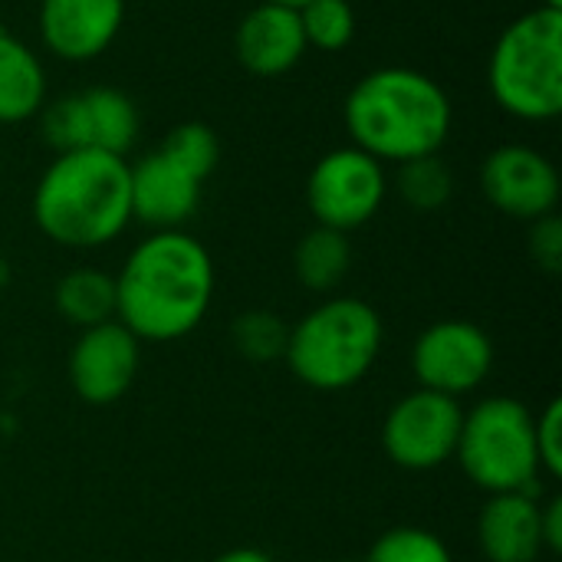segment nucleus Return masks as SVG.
<instances>
[{
	"label": "nucleus",
	"instance_id": "obj_1",
	"mask_svg": "<svg viewBox=\"0 0 562 562\" xmlns=\"http://www.w3.org/2000/svg\"><path fill=\"white\" fill-rule=\"evenodd\" d=\"M214 260L188 231H151L115 273V319L138 342L191 336L211 310Z\"/></svg>",
	"mask_w": 562,
	"mask_h": 562
},
{
	"label": "nucleus",
	"instance_id": "obj_6",
	"mask_svg": "<svg viewBox=\"0 0 562 562\" xmlns=\"http://www.w3.org/2000/svg\"><path fill=\"white\" fill-rule=\"evenodd\" d=\"M464 477L484 494L533 491L540 474L533 412L510 395H491L464 412L454 451Z\"/></svg>",
	"mask_w": 562,
	"mask_h": 562
},
{
	"label": "nucleus",
	"instance_id": "obj_22",
	"mask_svg": "<svg viewBox=\"0 0 562 562\" xmlns=\"http://www.w3.org/2000/svg\"><path fill=\"white\" fill-rule=\"evenodd\" d=\"M158 151H165L175 165H181L198 181H207L214 175V168L221 165V138L207 122L175 125L165 135V142L158 145Z\"/></svg>",
	"mask_w": 562,
	"mask_h": 562
},
{
	"label": "nucleus",
	"instance_id": "obj_17",
	"mask_svg": "<svg viewBox=\"0 0 562 562\" xmlns=\"http://www.w3.org/2000/svg\"><path fill=\"white\" fill-rule=\"evenodd\" d=\"M46 105V69L36 49L0 23V125H20Z\"/></svg>",
	"mask_w": 562,
	"mask_h": 562
},
{
	"label": "nucleus",
	"instance_id": "obj_26",
	"mask_svg": "<svg viewBox=\"0 0 562 562\" xmlns=\"http://www.w3.org/2000/svg\"><path fill=\"white\" fill-rule=\"evenodd\" d=\"M527 247H530V257L533 263L557 277L562 270V221L557 214H547L540 221L530 224V237H527Z\"/></svg>",
	"mask_w": 562,
	"mask_h": 562
},
{
	"label": "nucleus",
	"instance_id": "obj_9",
	"mask_svg": "<svg viewBox=\"0 0 562 562\" xmlns=\"http://www.w3.org/2000/svg\"><path fill=\"white\" fill-rule=\"evenodd\" d=\"M464 408L458 398L415 389L398 398L382 422V451L395 468L435 471L458 451Z\"/></svg>",
	"mask_w": 562,
	"mask_h": 562
},
{
	"label": "nucleus",
	"instance_id": "obj_7",
	"mask_svg": "<svg viewBox=\"0 0 562 562\" xmlns=\"http://www.w3.org/2000/svg\"><path fill=\"white\" fill-rule=\"evenodd\" d=\"M142 112L135 99L115 86H89L43 105L40 132L59 151H109L128 155L138 142Z\"/></svg>",
	"mask_w": 562,
	"mask_h": 562
},
{
	"label": "nucleus",
	"instance_id": "obj_13",
	"mask_svg": "<svg viewBox=\"0 0 562 562\" xmlns=\"http://www.w3.org/2000/svg\"><path fill=\"white\" fill-rule=\"evenodd\" d=\"M125 0H40L43 46L63 63L99 59L122 33Z\"/></svg>",
	"mask_w": 562,
	"mask_h": 562
},
{
	"label": "nucleus",
	"instance_id": "obj_20",
	"mask_svg": "<svg viewBox=\"0 0 562 562\" xmlns=\"http://www.w3.org/2000/svg\"><path fill=\"white\" fill-rule=\"evenodd\" d=\"M389 184H395L398 198L412 211H422V214L441 211L454 194V175L441 155H422V158L402 161L395 171V181Z\"/></svg>",
	"mask_w": 562,
	"mask_h": 562
},
{
	"label": "nucleus",
	"instance_id": "obj_16",
	"mask_svg": "<svg viewBox=\"0 0 562 562\" xmlns=\"http://www.w3.org/2000/svg\"><path fill=\"white\" fill-rule=\"evenodd\" d=\"M477 543L487 562H537L543 550L540 501L533 491L491 494L477 517Z\"/></svg>",
	"mask_w": 562,
	"mask_h": 562
},
{
	"label": "nucleus",
	"instance_id": "obj_30",
	"mask_svg": "<svg viewBox=\"0 0 562 562\" xmlns=\"http://www.w3.org/2000/svg\"><path fill=\"white\" fill-rule=\"evenodd\" d=\"M270 3H283V7H303L306 0H270Z\"/></svg>",
	"mask_w": 562,
	"mask_h": 562
},
{
	"label": "nucleus",
	"instance_id": "obj_3",
	"mask_svg": "<svg viewBox=\"0 0 562 562\" xmlns=\"http://www.w3.org/2000/svg\"><path fill=\"white\" fill-rule=\"evenodd\" d=\"M40 234L69 250L112 244L132 224L128 158L109 151H59L33 188Z\"/></svg>",
	"mask_w": 562,
	"mask_h": 562
},
{
	"label": "nucleus",
	"instance_id": "obj_10",
	"mask_svg": "<svg viewBox=\"0 0 562 562\" xmlns=\"http://www.w3.org/2000/svg\"><path fill=\"white\" fill-rule=\"evenodd\" d=\"M494 369V342L471 319L431 323L412 346V372L418 389L461 398L487 382Z\"/></svg>",
	"mask_w": 562,
	"mask_h": 562
},
{
	"label": "nucleus",
	"instance_id": "obj_21",
	"mask_svg": "<svg viewBox=\"0 0 562 562\" xmlns=\"http://www.w3.org/2000/svg\"><path fill=\"white\" fill-rule=\"evenodd\" d=\"M306 49L342 53L356 40V10L349 0H306L296 7Z\"/></svg>",
	"mask_w": 562,
	"mask_h": 562
},
{
	"label": "nucleus",
	"instance_id": "obj_23",
	"mask_svg": "<svg viewBox=\"0 0 562 562\" xmlns=\"http://www.w3.org/2000/svg\"><path fill=\"white\" fill-rule=\"evenodd\" d=\"M286 339H290V326L270 313V310H247L231 323V342L234 349L247 359V362H273L283 359L286 352Z\"/></svg>",
	"mask_w": 562,
	"mask_h": 562
},
{
	"label": "nucleus",
	"instance_id": "obj_19",
	"mask_svg": "<svg viewBox=\"0 0 562 562\" xmlns=\"http://www.w3.org/2000/svg\"><path fill=\"white\" fill-rule=\"evenodd\" d=\"M53 306L76 329L102 326L115 319V277L99 267H76L56 280Z\"/></svg>",
	"mask_w": 562,
	"mask_h": 562
},
{
	"label": "nucleus",
	"instance_id": "obj_27",
	"mask_svg": "<svg viewBox=\"0 0 562 562\" xmlns=\"http://www.w3.org/2000/svg\"><path fill=\"white\" fill-rule=\"evenodd\" d=\"M540 537L547 553L562 550V497H553L550 504H540Z\"/></svg>",
	"mask_w": 562,
	"mask_h": 562
},
{
	"label": "nucleus",
	"instance_id": "obj_24",
	"mask_svg": "<svg viewBox=\"0 0 562 562\" xmlns=\"http://www.w3.org/2000/svg\"><path fill=\"white\" fill-rule=\"evenodd\" d=\"M366 562H454L448 543L425 527L385 530L366 553Z\"/></svg>",
	"mask_w": 562,
	"mask_h": 562
},
{
	"label": "nucleus",
	"instance_id": "obj_25",
	"mask_svg": "<svg viewBox=\"0 0 562 562\" xmlns=\"http://www.w3.org/2000/svg\"><path fill=\"white\" fill-rule=\"evenodd\" d=\"M533 441L540 471L550 477H562V402L550 398L540 415H533Z\"/></svg>",
	"mask_w": 562,
	"mask_h": 562
},
{
	"label": "nucleus",
	"instance_id": "obj_15",
	"mask_svg": "<svg viewBox=\"0 0 562 562\" xmlns=\"http://www.w3.org/2000/svg\"><path fill=\"white\" fill-rule=\"evenodd\" d=\"M237 63L260 79L286 76L306 56V36L296 7L260 0L250 7L234 30Z\"/></svg>",
	"mask_w": 562,
	"mask_h": 562
},
{
	"label": "nucleus",
	"instance_id": "obj_18",
	"mask_svg": "<svg viewBox=\"0 0 562 562\" xmlns=\"http://www.w3.org/2000/svg\"><path fill=\"white\" fill-rule=\"evenodd\" d=\"M352 270V240L342 231L313 224L293 250V273L310 293H333Z\"/></svg>",
	"mask_w": 562,
	"mask_h": 562
},
{
	"label": "nucleus",
	"instance_id": "obj_12",
	"mask_svg": "<svg viewBox=\"0 0 562 562\" xmlns=\"http://www.w3.org/2000/svg\"><path fill=\"white\" fill-rule=\"evenodd\" d=\"M138 369H142V342L119 319L79 329V339L72 342L66 362L76 398L92 408L115 405L135 385Z\"/></svg>",
	"mask_w": 562,
	"mask_h": 562
},
{
	"label": "nucleus",
	"instance_id": "obj_28",
	"mask_svg": "<svg viewBox=\"0 0 562 562\" xmlns=\"http://www.w3.org/2000/svg\"><path fill=\"white\" fill-rule=\"evenodd\" d=\"M214 562H273V557L257 547H234V550L221 553Z\"/></svg>",
	"mask_w": 562,
	"mask_h": 562
},
{
	"label": "nucleus",
	"instance_id": "obj_4",
	"mask_svg": "<svg viewBox=\"0 0 562 562\" xmlns=\"http://www.w3.org/2000/svg\"><path fill=\"white\" fill-rule=\"evenodd\" d=\"M385 326L372 303L333 296L290 326L283 362L316 392H346L359 385L382 356Z\"/></svg>",
	"mask_w": 562,
	"mask_h": 562
},
{
	"label": "nucleus",
	"instance_id": "obj_2",
	"mask_svg": "<svg viewBox=\"0 0 562 562\" xmlns=\"http://www.w3.org/2000/svg\"><path fill=\"white\" fill-rule=\"evenodd\" d=\"M342 125L356 148L382 165H402L445 148L454 105L435 76L412 66H382L349 89Z\"/></svg>",
	"mask_w": 562,
	"mask_h": 562
},
{
	"label": "nucleus",
	"instance_id": "obj_14",
	"mask_svg": "<svg viewBox=\"0 0 562 562\" xmlns=\"http://www.w3.org/2000/svg\"><path fill=\"white\" fill-rule=\"evenodd\" d=\"M128 191L132 221L145 224L148 231H184L201 207L204 181L155 148L138 161H128Z\"/></svg>",
	"mask_w": 562,
	"mask_h": 562
},
{
	"label": "nucleus",
	"instance_id": "obj_5",
	"mask_svg": "<svg viewBox=\"0 0 562 562\" xmlns=\"http://www.w3.org/2000/svg\"><path fill=\"white\" fill-rule=\"evenodd\" d=\"M487 86L501 112L550 122L562 112V10L533 7L510 20L487 59Z\"/></svg>",
	"mask_w": 562,
	"mask_h": 562
},
{
	"label": "nucleus",
	"instance_id": "obj_11",
	"mask_svg": "<svg viewBox=\"0 0 562 562\" xmlns=\"http://www.w3.org/2000/svg\"><path fill=\"white\" fill-rule=\"evenodd\" d=\"M481 191L491 207L517 221H540L560 207V171L533 145H497L481 165Z\"/></svg>",
	"mask_w": 562,
	"mask_h": 562
},
{
	"label": "nucleus",
	"instance_id": "obj_8",
	"mask_svg": "<svg viewBox=\"0 0 562 562\" xmlns=\"http://www.w3.org/2000/svg\"><path fill=\"white\" fill-rule=\"evenodd\" d=\"M389 194L385 165L356 145L326 151L306 178V207L316 224L352 234L369 224Z\"/></svg>",
	"mask_w": 562,
	"mask_h": 562
},
{
	"label": "nucleus",
	"instance_id": "obj_31",
	"mask_svg": "<svg viewBox=\"0 0 562 562\" xmlns=\"http://www.w3.org/2000/svg\"><path fill=\"white\" fill-rule=\"evenodd\" d=\"M540 7H553V10H562V0H540Z\"/></svg>",
	"mask_w": 562,
	"mask_h": 562
},
{
	"label": "nucleus",
	"instance_id": "obj_29",
	"mask_svg": "<svg viewBox=\"0 0 562 562\" xmlns=\"http://www.w3.org/2000/svg\"><path fill=\"white\" fill-rule=\"evenodd\" d=\"M7 283H10V260L0 254V290H3Z\"/></svg>",
	"mask_w": 562,
	"mask_h": 562
}]
</instances>
